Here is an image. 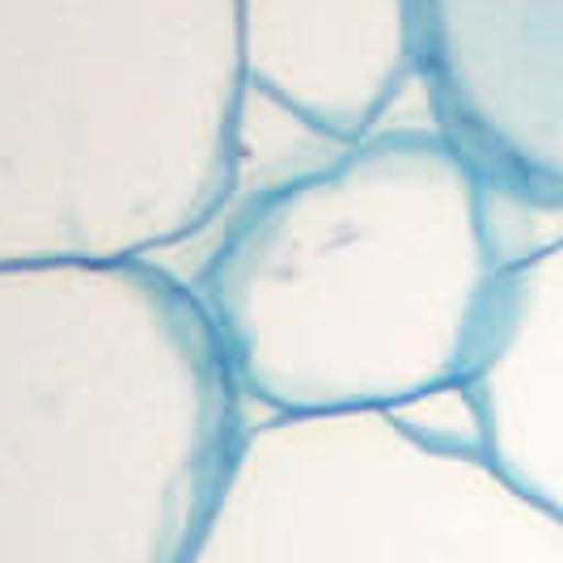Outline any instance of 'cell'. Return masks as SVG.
<instances>
[{"label": "cell", "instance_id": "cell-6", "mask_svg": "<svg viewBox=\"0 0 563 563\" xmlns=\"http://www.w3.org/2000/svg\"><path fill=\"white\" fill-rule=\"evenodd\" d=\"M238 52L246 89L347 148L420 73L416 0H238Z\"/></svg>", "mask_w": 563, "mask_h": 563}, {"label": "cell", "instance_id": "cell-3", "mask_svg": "<svg viewBox=\"0 0 563 563\" xmlns=\"http://www.w3.org/2000/svg\"><path fill=\"white\" fill-rule=\"evenodd\" d=\"M238 0H0V267L203 229L242 153Z\"/></svg>", "mask_w": 563, "mask_h": 563}, {"label": "cell", "instance_id": "cell-2", "mask_svg": "<svg viewBox=\"0 0 563 563\" xmlns=\"http://www.w3.org/2000/svg\"><path fill=\"white\" fill-rule=\"evenodd\" d=\"M500 272L471 157L445 132H390L251 199L199 301L242 398L395 416L466 382Z\"/></svg>", "mask_w": 563, "mask_h": 563}, {"label": "cell", "instance_id": "cell-7", "mask_svg": "<svg viewBox=\"0 0 563 563\" xmlns=\"http://www.w3.org/2000/svg\"><path fill=\"white\" fill-rule=\"evenodd\" d=\"M462 390L483 457L563 521V233L500 272Z\"/></svg>", "mask_w": 563, "mask_h": 563}, {"label": "cell", "instance_id": "cell-5", "mask_svg": "<svg viewBox=\"0 0 563 563\" xmlns=\"http://www.w3.org/2000/svg\"><path fill=\"white\" fill-rule=\"evenodd\" d=\"M432 107L487 191L563 208V0H416Z\"/></svg>", "mask_w": 563, "mask_h": 563}, {"label": "cell", "instance_id": "cell-4", "mask_svg": "<svg viewBox=\"0 0 563 563\" xmlns=\"http://www.w3.org/2000/svg\"><path fill=\"white\" fill-rule=\"evenodd\" d=\"M187 563H563V521L390 411L272 416Z\"/></svg>", "mask_w": 563, "mask_h": 563}, {"label": "cell", "instance_id": "cell-1", "mask_svg": "<svg viewBox=\"0 0 563 563\" xmlns=\"http://www.w3.org/2000/svg\"><path fill=\"white\" fill-rule=\"evenodd\" d=\"M199 292L148 267H0V563H187L242 453Z\"/></svg>", "mask_w": 563, "mask_h": 563}]
</instances>
